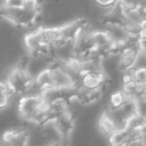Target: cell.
Wrapping results in <instances>:
<instances>
[{"instance_id":"1","label":"cell","mask_w":146,"mask_h":146,"mask_svg":"<svg viewBox=\"0 0 146 146\" xmlns=\"http://www.w3.org/2000/svg\"><path fill=\"white\" fill-rule=\"evenodd\" d=\"M18 113L24 121L40 126L51 117L50 108L41 93H27L18 102Z\"/></svg>"},{"instance_id":"2","label":"cell","mask_w":146,"mask_h":146,"mask_svg":"<svg viewBox=\"0 0 146 146\" xmlns=\"http://www.w3.org/2000/svg\"><path fill=\"white\" fill-rule=\"evenodd\" d=\"M5 81L13 91L14 95L27 94L34 85V76L28 69V63L20 62L7 74Z\"/></svg>"},{"instance_id":"3","label":"cell","mask_w":146,"mask_h":146,"mask_svg":"<svg viewBox=\"0 0 146 146\" xmlns=\"http://www.w3.org/2000/svg\"><path fill=\"white\" fill-rule=\"evenodd\" d=\"M40 12L31 11L26 8L8 9L1 7L0 17L9 20L11 23L19 27H30L36 23Z\"/></svg>"},{"instance_id":"4","label":"cell","mask_w":146,"mask_h":146,"mask_svg":"<svg viewBox=\"0 0 146 146\" xmlns=\"http://www.w3.org/2000/svg\"><path fill=\"white\" fill-rule=\"evenodd\" d=\"M49 66H50L51 72H52L54 88L60 90H73L77 87V80L65 68L64 64L61 60L57 59V61L51 63Z\"/></svg>"},{"instance_id":"5","label":"cell","mask_w":146,"mask_h":146,"mask_svg":"<svg viewBox=\"0 0 146 146\" xmlns=\"http://www.w3.org/2000/svg\"><path fill=\"white\" fill-rule=\"evenodd\" d=\"M140 54L141 52L136 41L125 45L117 54V68L122 73L132 70L137 65Z\"/></svg>"},{"instance_id":"6","label":"cell","mask_w":146,"mask_h":146,"mask_svg":"<svg viewBox=\"0 0 146 146\" xmlns=\"http://www.w3.org/2000/svg\"><path fill=\"white\" fill-rule=\"evenodd\" d=\"M106 80H107V77L104 71H100V72L87 71L80 76L77 87L85 90H91V91L102 90L106 83Z\"/></svg>"},{"instance_id":"7","label":"cell","mask_w":146,"mask_h":146,"mask_svg":"<svg viewBox=\"0 0 146 146\" xmlns=\"http://www.w3.org/2000/svg\"><path fill=\"white\" fill-rule=\"evenodd\" d=\"M39 127L41 129L42 137L44 138V140H46L48 144L59 145V144H63L66 141L63 133L57 126L54 118L50 117L45 122H43Z\"/></svg>"},{"instance_id":"8","label":"cell","mask_w":146,"mask_h":146,"mask_svg":"<svg viewBox=\"0 0 146 146\" xmlns=\"http://www.w3.org/2000/svg\"><path fill=\"white\" fill-rule=\"evenodd\" d=\"M30 133L26 129H7L1 135V142L5 145H26Z\"/></svg>"},{"instance_id":"9","label":"cell","mask_w":146,"mask_h":146,"mask_svg":"<svg viewBox=\"0 0 146 146\" xmlns=\"http://www.w3.org/2000/svg\"><path fill=\"white\" fill-rule=\"evenodd\" d=\"M98 129L106 138H109L118 129L117 122L109 109L103 111L98 119Z\"/></svg>"},{"instance_id":"10","label":"cell","mask_w":146,"mask_h":146,"mask_svg":"<svg viewBox=\"0 0 146 146\" xmlns=\"http://www.w3.org/2000/svg\"><path fill=\"white\" fill-rule=\"evenodd\" d=\"M130 101L127 98L126 94L124 93L123 89L114 91L113 93L110 95L109 101H108V109L111 111H116V110L121 109L122 107L126 105Z\"/></svg>"},{"instance_id":"11","label":"cell","mask_w":146,"mask_h":146,"mask_svg":"<svg viewBox=\"0 0 146 146\" xmlns=\"http://www.w3.org/2000/svg\"><path fill=\"white\" fill-rule=\"evenodd\" d=\"M130 80L139 86L146 85V65H136L132 70L128 71Z\"/></svg>"},{"instance_id":"12","label":"cell","mask_w":146,"mask_h":146,"mask_svg":"<svg viewBox=\"0 0 146 146\" xmlns=\"http://www.w3.org/2000/svg\"><path fill=\"white\" fill-rule=\"evenodd\" d=\"M14 93L6 81H0V109H4L9 105Z\"/></svg>"},{"instance_id":"13","label":"cell","mask_w":146,"mask_h":146,"mask_svg":"<svg viewBox=\"0 0 146 146\" xmlns=\"http://www.w3.org/2000/svg\"><path fill=\"white\" fill-rule=\"evenodd\" d=\"M134 114L142 119H146V96L133 101Z\"/></svg>"},{"instance_id":"14","label":"cell","mask_w":146,"mask_h":146,"mask_svg":"<svg viewBox=\"0 0 146 146\" xmlns=\"http://www.w3.org/2000/svg\"><path fill=\"white\" fill-rule=\"evenodd\" d=\"M25 0H2V7L8 9L23 8Z\"/></svg>"},{"instance_id":"15","label":"cell","mask_w":146,"mask_h":146,"mask_svg":"<svg viewBox=\"0 0 146 146\" xmlns=\"http://www.w3.org/2000/svg\"><path fill=\"white\" fill-rule=\"evenodd\" d=\"M101 8L104 9H113L118 4L117 0H94Z\"/></svg>"},{"instance_id":"16","label":"cell","mask_w":146,"mask_h":146,"mask_svg":"<svg viewBox=\"0 0 146 146\" xmlns=\"http://www.w3.org/2000/svg\"><path fill=\"white\" fill-rule=\"evenodd\" d=\"M138 3L139 0H119L117 5L124 8H133V7H138Z\"/></svg>"},{"instance_id":"17","label":"cell","mask_w":146,"mask_h":146,"mask_svg":"<svg viewBox=\"0 0 146 146\" xmlns=\"http://www.w3.org/2000/svg\"><path fill=\"white\" fill-rule=\"evenodd\" d=\"M139 28H140V31H142V32H146V17L142 20V22L140 23Z\"/></svg>"}]
</instances>
